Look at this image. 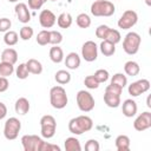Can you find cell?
<instances>
[{
    "instance_id": "cell-1",
    "label": "cell",
    "mask_w": 151,
    "mask_h": 151,
    "mask_svg": "<svg viewBox=\"0 0 151 151\" xmlns=\"http://www.w3.org/2000/svg\"><path fill=\"white\" fill-rule=\"evenodd\" d=\"M21 144L25 151H60V147L58 145L48 144L37 134L22 136Z\"/></svg>"
},
{
    "instance_id": "cell-2",
    "label": "cell",
    "mask_w": 151,
    "mask_h": 151,
    "mask_svg": "<svg viewBox=\"0 0 151 151\" xmlns=\"http://www.w3.org/2000/svg\"><path fill=\"white\" fill-rule=\"evenodd\" d=\"M92 127H93V120L88 116L81 114V116L72 118L68 122V131L77 136L90 131Z\"/></svg>"
},
{
    "instance_id": "cell-3",
    "label": "cell",
    "mask_w": 151,
    "mask_h": 151,
    "mask_svg": "<svg viewBox=\"0 0 151 151\" xmlns=\"http://www.w3.org/2000/svg\"><path fill=\"white\" fill-rule=\"evenodd\" d=\"M50 103H51L52 107H54L57 110L64 109L68 103L66 90L60 85L53 86L50 90Z\"/></svg>"
},
{
    "instance_id": "cell-4",
    "label": "cell",
    "mask_w": 151,
    "mask_h": 151,
    "mask_svg": "<svg viewBox=\"0 0 151 151\" xmlns=\"http://www.w3.org/2000/svg\"><path fill=\"white\" fill-rule=\"evenodd\" d=\"M123 92V87L111 84L106 86L104 93V101L109 107H118L120 105V94Z\"/></svg>"
},
{
    "instance_id": "cell-5",
    "label": "cell",
    "mask_w": 151,
    "mask_h": 151,
    "mask_svg": "<svg viewBox=\"0 0 151 151\" xmlns=\"http://www.w3.org/2000/svg\"><path fill=\"white\" fill-rule=\"evenodd\" d=\"M116 7L113 2L109 0H96L91 5V14L94 17H111Z\"/></svg>"
},
{
    "instance_id": "cell-6",
    "label": "cell",
    "mask_w": 151,
    "mask_h": 151,
    "mask_svg": "<svg viewBox=\"0 0 151 151\" xmlns=\"http://www.w3.org/2000/svg\"><path fill=\"white\" fill-rule=\"evenodd\" d=\"M142 38L137 32H129L123 40V50L126 54L133 55L139 51Z\"/></svg>"
},
{
    "instance_id": "cell-7",
    "label": "cell",
    "mask_w": 151,
    "mask_h": 151,
    "mask_svg": "<svg viewBox=\"0 0 151 151\" xmlns=\"http://www.w3.org/2000/svg\"><path fill=\"white\" fill-rule=\"evenodd\" d=\"M76 100H77V105L79 110L83 112H90L94 109V104H96L94 98L88 91H85V90L78 91L76 96Z\"/></svg>"
},
{
    "instance_id": "cell-8",
    "label": "cell",
    "mask_w": 151,
    "mask_h": 151,
    "mask_svg": "<svg viewBox=\"0 0 151 151\" xmlns=\"http://www.w3.org/2000/svg\"><path fill=\"white\" fill-rule=\"evenodd\" d=\"M20 130H21V122L15 117H11L5 122L4 136L7 140H14L18 138Z\"/></svg>"
},
{
    "instance_id": "cell-9",
    "label": "cell",
    "mask_w": 151,
    "mask_h": 151,
    "mask_svg": "<svg viewBox=\"0 0 151 151\" xmlns=\"http://www.w3.org/2000/svg\"><path fill=\"white\" fill-rule=\"evenodd\" d=\"M40 126H41V136L44 138L50 139L55 134L57 122L53 116H51V114L42 116L40 118Z\"/></svg>"
},
{
    "instance_id": "cell-10",
    "label": "cell",
    "mask_w": 151,
    "mask_h": 151,
    "mask_svg": "<svg viewBox=\"0 0 151 151\" xmlns=\"http://www.w3.org/2000/svg\"><path fill=\"white\" fill-rule=\"evenodd\" d=\"M138 21V14L132 9H126L118 20V27L122 29H130L132 28Z\"/></svg>"
},
{
    "instance_id": "cell-11",
    "label": "cell",
    "mask_w": 151,
    "mask_h": 151,
    "mask_svg": "<svg viewBox=\"0 0 151 151\" xmlns=\"http://www.w3.org/2000/svg\"><path fill=\"white\" fill-rule=\"evenodd\" d=\"M81 57L84 58L85 61H88V63L94 61L98 57V46H97V44L92 40L85 41L81 46Z\"/></svg>"
},
{
    "instance_id": "cell-12",
    "label": "cell",
    "mask_w": 151,
    "mask_h": 151,
    "mask_svg": "<svg viewBox=\"0 0 151 151\" xmlns=\"http://www.w3.org/2000/svg\"><path fill=\"white\" fill-rule=\"evenodd\" d=\"M150 90V81L147 79H139L129 85L127 91L131 97H138Z\"/></svg>"
},
{
    "instance_id": "cell-13",
    "label": "cell",
    "mask_w": 151,
    "mask_h": 151,
    "mask_svg": "<svg viewBox=\"0 0 151 151\" xmlns=\"http://www.w3.org/2000/svg\"><path fill=\"white\" fill-rule=\"evenodd\" d=\"M133 127L134 130L142 132V131H145L147 129L151 127V112L149 111H145L143 113H140L133 122Z\"/></svg>"
},
{
    "instance_id": "cell-14",
    "label": "cell",
    "mask_w": 151,
    "mask_h": 151,
    "mask_svg": "<svg viewBox=\"0 0 151 151\" xmlns=\"http://www.w3.org/2000/svg\"><path fill=\"white\" fill-rule=\"evenodd\" d=\"M57 18L54 15V13L50 9H42L39 14V22L40 26L44 28H51L53 27V25L55 24Z\"/></svg>"
},
{
    "instance_id": "cell-15",
    "label": "cell",
    "mask_w": 151,
    "mask_h": 151,
    "mask_svg": "<svg viewBox=\"0 0 151 151\" xmlns=\"http://www.w3.org/2000/svg\"><path fill=\"white\" fill-rule=\"evenodd\" d=\"M14 11H15V15L20 22L27 24L31 20V13H29V9L26 4H24V2L17 4L14 7Z\"/></svg>"
},
{
    "instance_id": "cell-16",
    "label": "cell",
    "mask_w": 151,
    "mask_h": 151,
    "mask_svg": "<svg viewBox=\"0 0 151 151\" xmlns=\"http://www.w3.org/2000/svg\"><path fill=\"white\" fill-rule=\"evenodd\" d=\"M137 103L133 100V99H125L123 101V105H122V111H123V114L127 118H131L133 117L136 113H137Z\"/></svg>"
},
{
    "instance_id": "cell-17",
    "label": "cell",
    "mask_w": 151,
    "mask_h": 151,
    "mask_svg": "<svg viewBox=\"0 0 151 151\" xmlns=\"http://www.w3.org/2000/svg\"><path fill=\"white\" fill-rule=\"evenodd\" d=\"M29 107H31L29 101H28V99L25 98V97L19 98V99L15 101V104H14L15 113H18V114H20V116H25L26 113H28Z\"/></svg>"
},
{
    "instance_id": "cell-18",
    "label": "cell",
    "mask_w": 151,
    "mask_h": 151,
    "mask_svg": "<svg viewBox=\"0 0 151 151\" xmlns=\"http://www.w3.org/2000/svg\"><path fill=\"white\" fill-rule=\"evenodd\" d=\"M65 66L68 70H77L80 66V57L76 52H71L65 58Z\"/></svg>"
},
{
    "instance_id": "cell-19",
    "label": "cell",
    "mask_w": 151,
    "mask_h": 151,
    "mask_svg": "<svg viewBox=\"0 0 151 151\" xmlns=\"http://www.w3.org/2000/svg\"><path fill=\"white\" fill-rule=\"evenodd\" d=\"M1 61L14 65L18 61V52L14 48H6L1 53Z\"/></svg>"
},
{
    "instance_id": "cell-20",
    "label": "cell",
    "mask_w": 151,
    "mask_h": 151,
    "mask_svg": "<svg viewBox=\"0 0 151 151\" xmlns=\"http://www.w3.org/2000/svg\"><path fill=\"white\" fill-rule=\"evenodd\" d=\"M50 59L55 63V64H59L64 60V52H63V48L59 47L58 45H53V47H51L50 50Z\"/></svg>"
},
{
    "instance_id": "cell-21",
    "label": "cell",
    "mask_w": 151,
    "mask_h": 151,
    "mask_svg": "<svg viewBox=\"0 0 151 151\" xmlns=\"http://www.w3.org/2000/svg\"><path fill=\"white\" fill-rule=\"evenodd\" d=\"M26 66H27V70H28V72L29 73H32V74H40L41 72H42V65H41V63L39 61V60H37V59H28L26 63Z\"/></svg>"
},
{
    "instance_id": "cell-22",
    "label": "cell",
    "mask_w": 151,
    "mask_h": 151,
    "mask_svg": "<svg viewBox=\"0 0 151 151\" xmlns=\"http://www.w3.org/2000/svg\"><path fill=\"white\" fill-rule=\"evenodd\" d=\"M72 21H73L72 15H71L70 13H67V12L61 13V14L57 18V24H58V26H59L60 28H65V29L68 28V27H71Z\"/></svg>"
},
{
    "instance_id": "cell-23",
    "label": "cell",
    "mask_w": 151,
    "mask_h": 151,
    "mask_svg": "<svg viewBox=\"0 0 151 151\" xmlns=\"http://www.w3.org/2000/svg\"><path fill=\"white\" fill-rule=\"evenodd\" d=\"M114 142L118 151H127L130 149V138L126 134H119Z\"/></svg>"
},
{
    "instance_id": "cell-24",
    "label": "cell",
    "mask_w": 151,
    "mask_h": 151,
    "mask_svg": "<svg viewBox=\"0 0 151 151\" xmlns=\"http://www.w3.org/2000/svg\"><path fill=\"white\" fill-rule=\"evenodd\" d=\"M54 79L59 85H66L71 81V73L66 70H59L55 72Z\"/></svg>"
},
{
    "instance_id": "cell-25",
    "label": "cell",
    "mask_w": 151,
    "mask_h": 151,
    "mask_svg": "<svg viewBox=\"0 0 151 151\" xmlns=\"http://www.w3.org/2000/svg\"><path fill=\"white\" fill-rule=\"evenodd\" d=\"M99 48H100V52L105 55V57H111L116 52V45L107 41V40H103L99 45Z\"/></svg>"
},
{
    "instance_id": "cell-26",
    "label": "cell",
    "mask_w": 151,
    "mask_h": 151,
    "mask_svg": "<svg viewBox=\"0 0 151 151\" xmlns=\"http://www.w3.org/2000/svg\"><path fill=\"white\" fill-rule=\"evenodd\" d=\"M124 71H125V73H126L127 76L134 77V76H137V74L139 73L140 67H139L138 63H136V61H133V60H129V61H126L125 65H124Z\"/></svg>"
},
{
    "instance_id": "cell-27",
    "label": "cell",
    "mask_w": 151,
    "mask_h": 151,
    "mask_svg": "<svg viewBox=\"0 0 151 151\" xmlns=\"http://www.w3.org/2000/svg\"><path fill=\"white\" fill-rule=\"evenodd\" d=\"M65 150L66 151H80L81 146L79 140L76 137H68L65 139Z\"/></svg>"
},
{
    "instance_id": "cell-28",
    "label": "cell",
    "mask_w": 151,
    "mask_h": 151,
    "mask_svg": "<svg viewBox=\"0 0 151 151\" xmlns=\"http://www.w3.org/2000/svg\"><path fill=\"white\" fill-rule=\"evenodd\" d=\"M76 22L80 28H88L91 26V18L86 13H80L76 18Z\"/></svg>"
},
{
    "instance_id": "cell-29",
    "label": "cell",
    "mask_w": 151,
    "mask_h": 151,
    "mask_svg": "<svg viewBox=\"0 0 151 151\" xmlns=\"http://www.w3.org/2000/svg\"><path fill=\"white\" fill-rule=\"evenodd\" d=\"M18 40H19V35L14 31H7L5 33V35H4V41H5V44L7 46H14V45H17Z\"/></svg>"
},
{
    "instance_id": "cell-30",
    "label": "cell",
    "mask_w": 151,
    "mask_h": 151,
    "mask_svg": "<svg viewBox=\"0 0 151 151\" xmlns=\"http://www.w3.org/2000/svg\"><path fill=\"white\" fill-rule=\"evenodd\" d=\"M111 84L118 85V86H120V87L124 88V87L127 85V78H126V76L123 74V73H116V74H113L112 78H111Z\"/></svg>"
},
{
    "instance_id": "cell-31",
    "label": "cell",
    "mask_w": 151,
    "mask_h": 151,
    "mask_svg": "<svg viewBox=\"0 0 151 151\" xmlns=\"http://www.w3.org/2000/svg\"><path fill=\"white\" fill-rule=\"evenodd\" d=\"M35 40H37V42H38L40 46H46L47 44H50V31H47V29L40 31V32L37 34Z\"/></svg>"
},
{
    "instance_id": "cell-32",
    "label": "cell",
    "mask_w": 151,
    "mask_h": 151,
    "mask_svg": "<svg viewBox=\"0 0 151 151\" xmlns=\"http://www.w3.org/2000/svg\"><path fill=\"white\" fill-rule=\"evenodd\" d=\"M14 72V66L9 63H5V61H1L0 63V76L1 77H9L12 76Z\"/></svg>"
},
{
    "instance_id": "cell-33",
    "label": "cell",
    "mask_w": 151,
    "mask_h": 151,
    "mask_svg": "<svg viewBox=\"0 0 151 151\" xmlns=\"http://www.w3.org/2000/svg\"><path fill=\"white\" fill-rule=\"evenodd\" d=\"M120 39H122V35H120L119 31L113 29V28H110L109 29V32L106 34V38H105V40H107V41H110V42H112L114 45L118 44L120 41Z\"/></svg>"
},
{
    "instance_id": "cell-34",
    "label": "cell",
    "mask_w": 151,
    "mask_h": 151,
    "mask_svg": "<svg viewBox=\"0 0 151 151\" xmlns=\"http://www.w3.org/2000/svg\"><path fill=\"white\" fill-rule=\"evenodd\" d=\"M33 34H34V31H33V28L29 27V26H24V27H21L20 31H19V37H20L22 40H25V41L29 40V39L33 37Z\"/></svg>"
},
{
    "instance_id": "cell-35",
    "label": "cell",
    "mask_w": 151,
    "mask_h": 151,
    "mask_svg": "<svg viewBox=\"0 0 151 151\" xmlns=\"http://www.w3.org/2000/svg\"><path fill=\"white\" fill-rule=\"evenodd\" d=\"M93 77L97 79V81H98L99 84H101V83H105V81H107V80H109V78H110V74H109L107 70L100 68V70H97V71L94 72Z\"/></svg>"
},
{
    "instance_id": "cell-36",
    "label": "cell",
    "mask_w": 151,
    "mask_h": 151,
    "mask_svg": "<svg viewBox=\"0 0 151 151\" xmlns=\"http://www.w3.org/2000/svg\"><path fill=\"white\" fill-rule=\"evenodd\" d=\"M15 74H17V78H18V79H21V80H24V79H26V78L28 77L29 72H28L27 66H26L25 63L19 64V66H18L17 70H15Z\"/></svg>"
},
{
    "instance_id": "cell-37",
    "label": "cell",
    "mask_w": 151,
    "mask_h": 151,
    "mask_svg": "<svg viewBox=\"0 0 151 151\" xmlns=\"http://www.w3.org/2000/svg\"><path fill=\"white\" fill-rule=\"evenodd\" d=\"M84 85L90 88V90H94V88H98L99 87V83L97 81V79L92 76H87L85 79H84Z\"/></svg>"
},
{
    "instance_id": "cell-38",
    "label": "cell",
    "mask_w": 151,
    "mask_h": 151,
    "mask_svg": "<svg viewBox=\"0 0 151 151\" xmlns=\"http://www.w3.org/2000/svg\"><path fill=\"white\" fill-rule=\"evenodd\" d=\"M63 41V34L58 31H50V44L59 45Z\"/></svg>"
},
{
    "instance_id": "cell-39",
    "label": "cell",
    "mask_w": 151,
    "mask_h": 151,
    "mask_svg": "<svg viewBox=\"0 0 151 151\" xmlns=\"http://www.w3.org/2000/svg\"><path fill=\"white\" fill-rule=\"evenodd\" d=\"M109 29H110V27L107 25H99L96 28V37L99 38V39H101V40H105Z\"/></svg>"
},
{
    "instance_id": "cell-40",
    "label": "cell",
    "mask_w": 151,
    "mask_h": 151,
    "mask_svg": "<svg viewBox=\"0 0 151 151\" xmlns=\"http://www.w3.org/2000/svg\"><path fill=\"white\" fill-rule=\"evenodd\" d=\"M100 145L98 143V140L96 139H88L85 144V150L86 151H99Z\"/></svg>"
},
{
    "instance_id": "cell-41",
    "label": "cell",
    "mask_w": 151,
    "mask_h": 151,
    "mask_svg": "<svg viewBox=\"0 0 151 151\" xmlns=\"http://www.w3.org/2000/svg\"><path fill=\"white\" fill-rule=\"evenodd\" d=\"M11 26H12V21L8 18H1L0 19V32L9 31Z\"/></svg>"
},
{
    "instance_id": "cell-42",
    "label": "cell",
    "mask_w": 151,
    "mask_h": 151,
    "mask_svg": "<svg viewBox=\"0 0 151 151\" xmlns=\"http://www.w3.org/2000/svg\"><path fill=\"white\" fill-rule=\"evenodd\" d=\"M47 0H28V7L31 9H40Z\"/></svg>"
},
{
    "instance_id": "cell-43",
    "label": "cell",
    "mask_w": 151,
    "mask_h": 151,
    "mask_svg": "<svg viewBox=\"0 0 151 151\" xmlns=\"http://www.w3.org/2000/svg\"><path fill=\"white\" fill-rule=\"evenodd\" d=\"M8 86H9V81H8V79H7L6 77H1V76H0V93L7 91Z\"/></svg>"
},
{
    "instance_id": "cell-44",
    "label": "cell",
    "mask_w": 151,
    "mask_h": 151,
    "mask_svg": "<svg viewBox=\"0 0 151 151\" xmlns=\"http://www.w3.org/2000/svg\"><path fill=\"white\" fill-rule=\"evenodd\" d=\"M6 114H7V106L2 101H0V120L4 119Z\"/></svg>"
},
{
    "instance_id": "cell-45",
    "label": "cell",
    "mask_w": 151,
    "mask_h": 151,
    "mask_svg": "<svg viewBox=\"0 0 151 151\" xmlns=\"http://www.w3.org/2000/svg\"><path fill=\"white\" fill-rule=\"evenodd\" d=\"M146 105H147V107H151V104H150V97H147V100H146Z\"/></svg>"
},
{
    "instance_id": "cell-46",
    "label": "cell",
    "mask_w": 151,
    "mask_h": 151,
    "mask_svg": "<svg viewBox=\"0 0 151 151\" xmlns=\"http://www.w3.org/2000/svg\"><path fill=\"white\" fill-rule=\"evenodd\" d=\"M144 1H145V4H146L147 6H150V5H151V0H144Z\"/></svg>"
},
{
    "instance_id": "cell-47",
    "label": "cell",
    "mask_w": 151,
    "mask_h": 151,
    "mask_svg": "<svg viewBox=\"0 0 151 151\" xmlns=\"http://www.w3.org/2000/svg\"><path fill=\"white\" fill-rule=\"evenodd\" d=\"M9 2H17V1H19V0H8Z\"/></svg>"
},
{
    "instance_id": "cell-48",
    "label": "cell",
    "mask_w": 151,
    "mask_h": 151,
    "mask_svg": "<svg viewBox=\"0 0 151 151\" xmlns=\"http://www.w3.org/2000/svg\"><path fill=\"white\" fill-rule=\"evenodd\" d=\"M50 1H57V0H50Z\"/></svg>"
}]
</instances>
